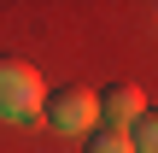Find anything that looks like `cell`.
<instances>
[{
  "label": "cell",
  "mask_w": 158,
  "mask_h": 153,
  "mask_svg": "<svg viewBox=\"0 0 158 153\" xmlns=\"http://www.w3.org/2000/svg\"><path fill=\"white\" fill-rule=\"evenodd\" d=\"M129 142H135V153H158V106H147V112L135 118Z\"/></svg>",
  "instance_id": "cell-5"
},
{
  "label": "cell",
  "mask_w": 158,
  "mask_h": 153,
  "mask_svg": "<svg viewBox=\"0 0 158 153\" xmlns=\"http://www.w3.org/2000/svg\"><path fill=\"white\" fill-rule=\"evenodd\" d=\"M94 100H100V118H106L111 130H129V124H135V118L147 112V94H141V83H129V77L106 83V88H100Z\"/></svg>",
  "instance_id": "cell-3"
},
{
  "label": "cell",
  "mask_w": 158,
  "mask_h": 153,
  "mask_svg": "<svg viewBox=\"0 0 158 153\" xmlns=\"http://www.w3.org/2000/svg\"><path fill=\"white\" fill-rule=\"evenodd\" d=\"M82 153H135V142H129V130L100 124V130H88V147H82Z\"/></svg>",
  "instance_id": "cell-4"
},
{
  "label": "cell",
  "mask_w": 158,
  "mask_h": 153,
  "mask_svg": "<svg viewBox=\"0 0 158 153\" xmlns=\"http://www.w3.org/2000/svg\"><path fill=\"white\" fill-rule=\"evenodd\" d=\"M41 118H47V130H59V136H88L94 118H100V100H94L88 83H59V88H47Z\"/></svg>",
  "instance_id": "cell-2"
},
{
  "label": "cell",
  "mask_w": 158,
  "mask_h": 153,
  "mask_svg": "<svg viewBox=\"0 0 158 153\" xmlns=\"http://www.w3.org/2000/svg\"><path fill=\"white\" fill-rule=\"evenodd\" d=\"M41 100H47L41 71H35L29 59L0 53V118H6V124H29V118H41Z\"/></svg>",
  "instance_id": "cell-1"
}]
</instances>
